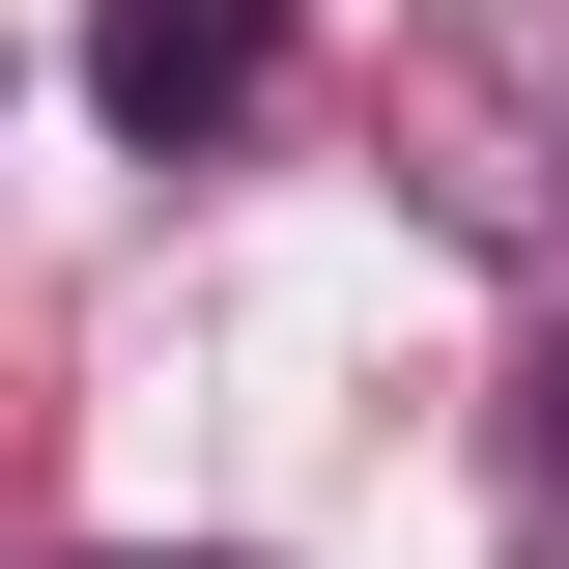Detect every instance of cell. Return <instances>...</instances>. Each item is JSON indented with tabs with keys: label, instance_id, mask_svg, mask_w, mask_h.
Instances as JSON below:
<instances>
[{
	"label": "cell",
	"instance_id": "6da1fadb",
	"mask_svg": "<svg viewBox=\"0 0 569 569\" xmlns=\"http://www.w3.org/2000/svg\"><path fill=\"white\" fill-rule=\"evenodd\" d=\"M284 86V0H86V114L142 142V171H171V142H228Z\"/></svg>",
	"mask_w": 569,
	"mask_h": 569
},
{
	"label": "cell",
	"instance_id": "7a4b0ae2",
	"mask_svg": "<svg viewBox=\"0 0 569 569\" xmlns=\"http://www.w3.org/2000/svg\"><path fill=\"white\" fill-rule=\"evenodd\" d=\"M399 171H427L456 257H569V171H541V114H512V58H427L399 86Z\"/></svg>",
	"mask_w": 569,
	"mask_h": 569
},
{
	"label": "cell",
	"instance_id": "3957f363",
	"mask_svg": "<svg viewBox=\"0 0 569 569\" xmlns=\"http://www.w3.org/2000/svg\"><path fill=\"white\" fill-rule=\"evenodd\" d=\"M142 569H171V541H142Z\"/></svg>",
	"mask_w": 569,
	"mask_h": 569
}]
</instances>
